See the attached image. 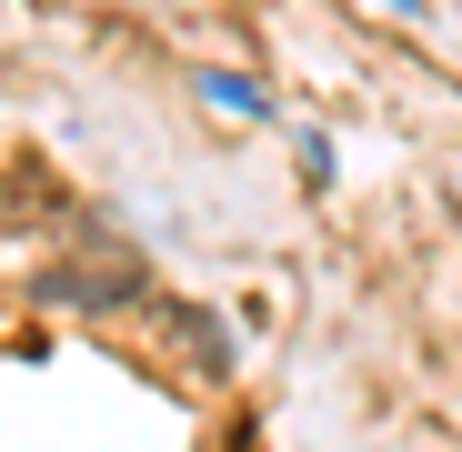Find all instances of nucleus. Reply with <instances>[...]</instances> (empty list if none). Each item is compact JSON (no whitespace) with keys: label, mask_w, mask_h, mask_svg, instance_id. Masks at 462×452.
I'll return each mask as SVG.
<instances>
[{"label":"nucleus","mask_w":462,"mask_h":452,"mask_svg":"<svg viewBox=\"0 0 462 452\" xmlns=\"http://www.w3.org/2000/svg\"><path fill=\"white\" fill-rule=\"evenodd\" d=\"M201 91H211L221 111H242V121H272V101H262V81H242V70H201Z\"/></svg>","instance_id":"nucleus-1"},{"label":"nucleus","mask_w":462,"mask_h":452,"mask_svg":"<svg viewBox=\"0 0 462 452\" xmlns=\"http://www.w3.org/2000/svg\"><path fill=\"white\" fill-rule=\"evenodd\" d=\"M393 11H412V0H393Z\"/></svg>","instance_id":"nucleus-2"}]
</instances>
